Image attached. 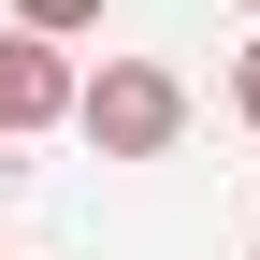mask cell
<instances>
[{
    "instance_id": "obj_1",
    "label": "cell",
    "mask_w": 260,
    "mask_h": 260,
    "mask_svg": "<svg viewBox=\"0 0 260 260\" xmlns=\"http://www.w3.org/2000/svg\"><path fill=\"white\" fill-rule=\"evenodd\" d=\"M73 130L102 159H174V130H188V87L159 73V58H102L87 73V102H73Z\"/></svg>"
},
{
    "instance_id": "obj_2",
    "label": "cell",
    "mask_w": 260,
    "mask_h": 260,
    "mask_svg": "<svg viewBox=\"0 0 260 260\" xmlns=\"http://www.w3.org/2000/svg\"><path fill=\"white\" fill-rule=\"evenodd\" d=\"M87 87H73V58L58 44H29V29H0V130H58Z\"/></svg>"
},
{
    "instance_id": "obj_3",
    "label": "cell",
    "mask_w": 260,
    "mask_h": 260,
    "mask_svg": "<svg viewBox=\"0 0 260 260\" xmlns=\"http://www.w3.org/2000/svg\"><path fill=\"white\" fill-rule=\"evenodd\" d=\"M15 29L29 44H73V29H102V0H15Z\"/></svg>"
},
{
    "instance_id": "obj_4",
    "label": "cell",
    "mask_w": 260,
    "mask_h": 260,
    "mask_svg": "<svg viewBox=\"0 0 260 260\" xmlns=\"http://www.w3.org/2000/svg\"><path fill=\"white\" fill-rule=\"evenodd\" d=\"M232 116H246V130H260V44H246V58H232Z\"/></svg>"
},
{
    "instance_id": "obj_5",
    "label": "cell",
    "mask_w": 260,
    "mask_h": 260,
    "mask_svg": "<svg viewBox=\"0 0 260 260\" xmlns=\"http://www.w3.org/2000/svg\"><path fill=\"white\" fill-rule=\"evenodd\" d=\"M246 15H260V0H246Z\"/></svg>"
}]
</instances>
